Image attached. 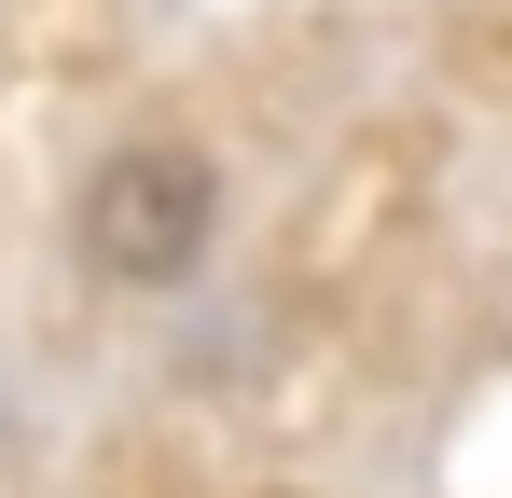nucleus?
Returning a JSON list of instances; mask_svg holds the SVG:
<instances>
[{"mask_svg":"<svg viewBox=\"0 0 512 498\" xmlns=\"http://www.w3.org/2000/svg\"><path fill=\"white\" fill-rule=\"evenodd\" d=\"M70 249H84L97 291H125V305L208 277V249H222V153L180 139V125L111 139V153L84 166V194H70Z\"/></svg>","mask_w":512,"mask_h":498,"instance_id":"nucleus-1","label":"nucleus"}]
</instances>
